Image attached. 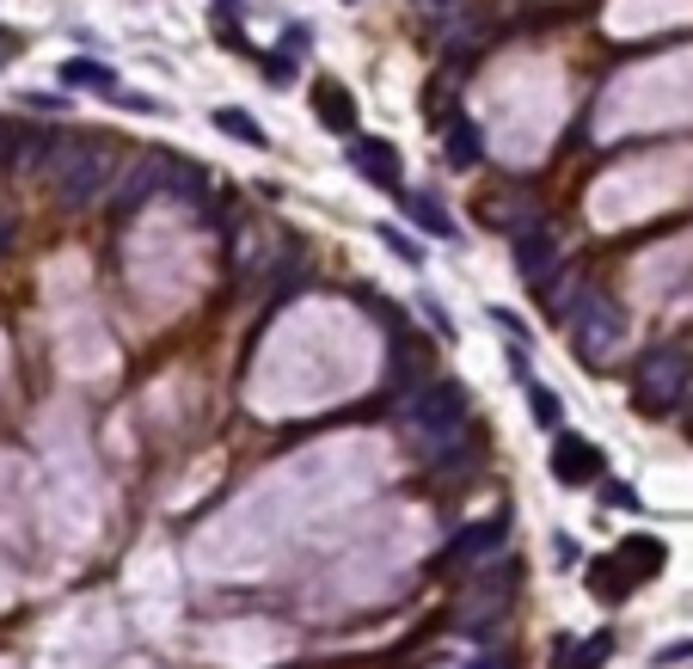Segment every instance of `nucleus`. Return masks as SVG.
Here are the masks:
<instances>
[{"instance_id": "1", "label": "nucleus", "mask_w": 693, "mask_h": 669, "mask_svg": "<svg viewBox=\"0 0 693 669\" xmlns=\"http://www.w3.org/2000/svg\"><path fill=\"white\" fill-rule=\"evenodd\" d=\"M400 424H405V436H412L417 449H430V454L454 449L461 430H466V388L461 381H436L430 374V381L400 405Z\"/></svg>"}, {"instance_id": "2", "label": "nucleus", "mask_w": 693, "mask_h": 669, "mask_svg": "<svg viewBox=\"0 0 693 669\" xmlns=\"http://www.w3.org/2000/svg\"><path fill=\"white\" fill-rule=\"evenodd\" d=\"M693 388V344H657L645 362H638V381H632V405L645 418H669Z\"/></svg>"}, {"instance_id": "3", "label": "nucleus", "mask_w": 693, "mask_h": 669, "mask_svg": "<svg viewBox=\"0 0 693 669\" xmlns=\"http://www.w3.org/2000/svg\"><path fill=\"white\" fill-rule=\"evenodd\" d=\"M662 565H669V546H662L657 534H626L608 560L589 565V590H596L601 602H620L632 584H650Z\"/></svg>"}, {"instance_id": "4", "label": "nucleus", "mask_w": 693, "mask_h": 669, "mask_svg": "<svg viewBox=\"0 0 693 669\" xmlns=\"http://www.w3.org/2000/svg\"><path fill=\"white\" fill-rule=\"evenodd\" d=\"M565 326H570V344H577V357L596 362L608 357L620 338H626V308L614 296H601V289H584L577 308H565Z\"/></svg>"}, {"instance_id": "5", "label": "nucleus", "mask_w": 693, "mask_h": 669, "mask_svg": "<svg viewBox=\"0 0 693 669\" xmlns=\"http://www.w3.org/2000/svg\"><path fill=\"white\" fill-rule=\"evenodd\" d=\"M111 148L105 141H74V148H62V160H56V197L68 203V209H86V203H99V191L111 185Z\"/></svg>"}, {"instance_id": "6", "label": "nucleus", "mask_w": 693, "mask_h": 669, "mask_svg": "<svg viewBox=\"0 0 693 669\" xmlns=\"http://www.w3.org/2000/svg\"><path fill=\"white\" fill-rule=\"evenodd\" d=\"M516 277L528 282V289H546V282H558V240L546 221H534L528 234H516Z\"/></svg>"}, {"instance_id": "7", "label": "nucleus", "mask_w": 693, "mask_h": 669, "mask_svg": "<svg viewBox=\"0 0 693 669\" xmlns=\"http://www.w3.org/2000/svg\"><path fill=\"white\" fill-rule=\"evenodd\" d=\"M350 166H356V178H369L374 191H400L405 185V160L386 136H356L350 141Z\"/></svg>"}, {"instance_id": "8", "label": "nucleus", "mask_w": 693, "mask_h": 669, "mask_svg": "<svg viewBox=\"0 0 693 669\" xmlns=\"http://www.w3.org/2000/svg\"><path fill=\"white\" fill-rule=\"evenodd\" d=\"M601 473H608V461H601V449L589 442V436H558L553 442V480L570 485V492H584V485H596Z\"/></svg>"}, {"instance_id": "9", "label": "nucleus", "mask_w": 693, "mask_h": 669, "mask_svg": "<svg viewBox=\"0 0 693 669\" xmlns=\"http://www.w3.org/2000/svg\"><path fill=\"white\" fill-rule=\"evenodd\" d=\"M166 185H172V160H166V154H141L136 166H129V178L117 185L111 209H117V216H136L141 203H148V197H160Z\"/></svg>"}, {"instance_id": "10", "label": "nucleus", "mask_w": 693, "mask_h": 669, "mask_svg": "<svg viewBox=\"0 0 693 669\" xmlns=\"http://www.w3.org/2000/svg\"><path fill=\"white\" fill-rule=\"evenodd\" d=\"M313 111H320V124L332 129V136L356 141V99L344 93L338 80H313Z\"/></svg>"}, {"instance_id": "11", "label": "nucleus", "mask_w": 693, "mask_h": 669, "mask_svg": "<svg viewBox=\"0 0 693 669\" xmlns=\"http://www.w3.org/2000/svg\"><path fill=\"white\" fill-rule=\"evenodd\" d=\"M442 160L454 172H473L478 160H485V141H478V129L466 124V117H448L442 124Z\"/></svg>"}, {"instance_id": "12", "label": "nucleus", "mask_w": 693, "mask_h": 669, "mask_svg": "<svg viewBox=\"0 0 693 669\" xmlns=\"http://www.w3.org/2000/svg\"><path fill=\"white\" fill-rule=\"evenodd\" d=\"M497 541H504V522H473V529H461L442 546V565H466V560H478V553H492Z\"/></svg>"}, {"instance_id": "13", "label": "nucleus", "mask_w": 693, "mask_h": 669, "mask_svg": "<svg viewBox=\"0 0 693 669\" xmlns=\"http://www.w3.org/2000/svg\"><path fill=\"white\" fill-rule=\"evenodd\" d=\"M62 80H68V86H86V93H117V68L93 62V56H74V62H62Z\"/></svg>"}, {"instance_id": "14", "label": "nucleus", "mask_w": 693, "mask_h": 669, "mask_svg": "<svg viewBox=\"0 0 693 669\" xmlns=\"http://www.w3.org/2000/svg\"><path fill=\"white\" fill-rule=\"evenodd\" d=\"M412 221L424 228V234L454 240V216H448V203H442V197H430V191H412Z\"/></svg>"}, {"instance_id": "15", "label": "nucleus", "mask_w": 693, "mask_h": 669, "mask_svg": "<svg viewBox=\"0 0 693 669\" xmlns=\"http://www.w3.org/2000/svg\"><path fill=\"white\" fill-rule=\"evenodd\" d=\"M216 129H221V136H233V141H246V148H264V124L252 117V111H240V105H221L216 111Z\"/></svg>"}, {"instance_id": "16", "label": "nucleus", "mask_w": 693, "mask_h": 669, "mask_svg": "<svg viewBox=\"0 0 693 669\" xmlns=\"http://www.w3.org/2000/svg\"><path fill=\"white\" fill-rule=\"evenodd\" d=\"M528 418H534L540 430H558V424H565V400H558L553 388H540V381H528Z\"/></svg>"}, {"instance_id": "17", "label": "nucleus", "mask_w": 693, "mask_h": 669, "mask_svg": "<svg viewBox=\"0 0 693 669\" xmlns=\"http://www.w3.org/2000/svg\"><path fill=\"white\" fill-rule=\"evenodd\" d=\"M608 651H614V638L608 633H596L589 645H577V657H570V669H601L608 664Z\"/></svg>"}, {"instance_id": "18", "label": "nucleus", "mask_w": 693, "mask_h": 669, "mask_svg": "<svg viewBox=\"0 0 693 669\" xmlns=\"http://www.w3.org/2000/svg\"><path fill=\"white\" fill-rule=\"evenodd\" d=\"M601 498H608V510H638V492H632V485H620V480L601 485Z\"/></svg>"}, {"instance_id": "19", "label": "nucleus", "mask_w": 693, "mask_h": 669, "mask_svg": "<svg viewBox=\"0 0 693 669\" xmlns=\"http://www.w3.org/2000/svg\"><path fill=\"white\" fill-rule=\"evenodd\" d=\"M172 191L197 203V197H203V172H190V166H172Z\"/></svg>"}, {"instance_id": "20", "label": "nucleus", "mask_w": 693, "mask_h": 669, "mask_svg": "<svg viewBox=\"0 0 693 669\" xmlns=\"http://www.w3.org/2000/svg\"><path fill=\"white\" fill-rule=\"evenodd\" d=\"M381 240H386V246H393V252H400L405 265H424V252H417V240H405V234H393V228H381Z\"/></svg>"}, {"instance_id": "21", "label": "nucleus", "mask_w": 693, "mask_h": 669, "mask_svg": "<svg viewBox=\"0 0 693 669\" xmlns=\"http://www.w3.org/2000/svg\"><path fill=\"white\" fill-rule=\"evenodd\" d=\"M553 560L558 565H577V541H570V534H553Z\"/></svg>"}, {"instance_id": "22", "label": "nucleus", "mask_w": 693, "mask_h": 669, "mask_svg": "<svg viewBox=\"0 0 693 669\" xmlns=\"http://www.w3.org/2000/svg\"><path fill=\"white\" fill-rule=\"evenodd\" d=\"M466 669H504V664H497V657H473Z\"/></svg>"}]
</instances>
